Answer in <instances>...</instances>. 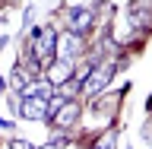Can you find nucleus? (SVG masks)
<instances>
[{
	"label": "nucleus",
	"mask_w": 152,
	"mask_h": 149,
	"mask_svg": "<svg viewBox=\"0 0 152 149\" xmlns=\"http://www.w3.org/2000/svg\"><path fill=\"white\" fill-rule=\"evenodd\" d=\"M28 48H32V54H35L38 64H54L57 57V32L51 26H38L32 29V35H28Z\"/></svg>",
	"instance_id": "1"
},
{
	"label": "nucleus",
	"mask_w": 152,
	"mask_h": 149,
	"mask_svg": "<svg viewBox=\"0 0 152 149\" xmlns=\"http://www.w3.org/2000/svg\"><path fill=\"white\" fill-rule=\"evenodd\" d=\"M83 51V35H76V32H64V35H57V60H66V64H73L76 57Z\"/></svg>",
	"instance_id": "2"
},
{
	"label": "nucleus",
	"mask_w": 152,
	"mask_h": 149,
	"mask_svg": "<svg viewBox=\"0 0 152 149\" xmlns=\"http://www.w3.org/2000/svg\"><path fill=\"white\" fill-rule=\"evenodd\" d=\"M111 76H114V67H98V70H92L89 79L83 83V92H86V95H98L104 86L111 83Z\"/></svg>",
	"instance_id": "3"
},
{
	"label": "nucleus",
	"mask_w": 152,
	"mask_h": 149,
	"mask_svg": "<svg viewBox=\"0 0 152 149\" xmlns=\"http://www.w3.org/2000/svg\"><path fill=\"white\" fill-rule=\"evenodd\" d=\"M66 13H70V32H76V35H83L86 29L95 22V19H92V10H89V7H70Z\"/></svg>",
	"instance_id": "4"
},
{
	"label": "nucleus",
	"mask_w": 152,
	"mask_h": 149,
	"mask_svg": "<svg viewBox=\"0 0 152 149\" xmlns=\"http://www.w3.org/2000/svg\"><path fill=\"white\" fill-rule=\"evenodd\" d=\"M19 114L28 121H45L48 117V102L41 98H19Z\"/></svg>",
	"instance_id": "5"
},
{
	"label": "nucleus",
	"mask_w": 152,
	"mask_h": 149,
	"mask_svg": "<svg viewBox=\"0 0 152 149\" xmlns=\"http://www.w3.org/2000/svg\"><path fill=\"white\" fill-rule=\"evenodd\" d=\"M70 67L73 64H66V60H54V64L48 67V83L51 86H64V83H73V73H70Z\"/></svg>",
	"instance_id": "6"
},
{
	"label": "nucleus",
	"mask_w": 152,
	"mask_h": 149,
	"mask_svg": "<svg viewBox=\"0 0 152 149\" xmlns=\"http://www.w3.org/2000/svg\"><path fill=\"white\" fill-rule=\"evenodd\" d=\"M76 117H79V105L76 102H64V108H60L51 121H54L57 127H70V124H76Z\"/></svg>",
	"instance_id": "7"
},
{
	"label": "nucleus",
	"mask_w": 152,
	"mask_h": 149,
	"mask_svg": "<svg viewBox=\"0 0 152 149\" xmlns=\"http://www.w3.org/2000/svg\"><path fill=\"white\" fill-rule=\"evenodd\" d=\"M114 143H117V133H114V130H108L102 140L95 143V149H114Z\"/></svg>",
	"instance_id": "8"
},
{
	"label": "nucleus",
	"mask_w": 152,
	"mask_h": 149,
	"mask_svg": "<svg viewBox=\"0 0 152 149\" xmlns=\"http://www.w3.org/2000/svg\"><path fill=\"white\" fill-rule=\"evenodd\" d=\"M10 149H35V146H32L28 140H13V143H10Z\"/></svg>",
	"instance_id": "9"
},
{
	"label": "nucleus",
	"mask_w": 152,
	"mask_h": 149,
	"mask_svg": "<svg viewBox=\"0 0 152 149\" xmlns=\"http://www.w3.org/2000/svg\"><path fill=\"white\" fill-rule=\"evenodd\" d=\"M0 130H13V121H3L0 117Z\"/></svg>",
	"instance_id": "10"
},
{
	"label": "nucleus",
	"mask_w": 152,
	"mask_h": 149,
	"mask_svg": "<svg viewBox=\"0 0 152 149\" xmlns=\"http://www.w3.org/2000/svg\"><path fill=\"white\" fill-rule=\"evenodd\" d=\"M3 86H7V83H3V79H0V92H3Z\"/></svg>",
	"instance_id": "11"
},
{
	"label": "nucleus",
	"mask_w": 152,
	"mask_h": 149,
	"mask_svg": "<svg viewBox=\"0 0 152 149\" xmlns=\"http://www.w3.org/2000/svg\"><path fill=\"white\" fill-rule=\"evenodd\" d=\"M45 149H57V146H45Z\"/></svg>",
	"instance_id": "12"
},
{
	"label": "nucleus",
	"mask_w": 152,
	"mask_h": 149,
	"mask_svg": "<svg viewBox=\"0 0 152 149\" xmlns=\"http://www.w3.org/2000/svg\"><path fill=\"white\" fill-rule=\"evenodd\" d=\"M149 108H152V98H149Z\"/></svg>",
	"instance_id": "13"
}]
</instances>
